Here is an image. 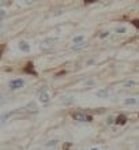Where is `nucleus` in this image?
I'll use <instances>...</instances> for the list:
<instances>
[{
	"label": "nucleus",
	"instance_id": "f257e3e1",
	"mask_svg": "<svg viewBox=\"0 0 139 150\" xmlns=\"http://www.w3.org/2000/svg\"><path fill=\"white\" fill-rule=\"evenodd\" d=\"M72 117L75 119L76 122H92L93 120L90 115H86L83 112H75V113H72Z\"/></svg>",
	"mask_w": 139,
	"mask_h": 150
},
{
	"label": "nucleus",
	"instance_id": "f03ea898",
	"mask_svg": "<svg viewBox=\"0 0 139 150\" xmlns=\"http://www.w3.org/2000/svg\"><path fill=\"white\" fill-rule=\"evenodd\" d=\"M38 100H40L41 103H49V100H51V97H49V93H48L47 89H41L40 91H38Z\"/></svg>",
	"mask_w": 139,
	"mask_h": 150
},
{
	"label": "nucleus",
	"instance_id": "7ed1b4c3",
	"mask_svg": "<svg viewBox=\"0 0 139 150\" xmlns=\"http://www.w3.org/2000/svg\"><path fill=\"white\" fill-rule=\"evenodd\" d=\"M25 85V82L22 79H12L11 82H10V87H11L12 90H18V89H22Z\"/></svg>",
	"mask_w": 139,
	"mask_h": 150
},
{
	"label": "nucleus",
	"instance_id": "20e7f679",
	"mask_svg": "<svg viewBox=\"0 0 139 150\" xmlns=\"http://www.w3.org/2000/svg\"><path fill=\"white\" fill-rule=\"evenodd\" d=\"M56 44V40L52 38V37H48V38H44L42 41V48H52Z\"/></svg>",
	"mask_w": 139,
	"mask_h": 150
},
{
	"label": "nucleus",
	"instance_id": "39448f33",
	"mask_svg": "<svg viewBox=\"0 0 139 150\" xmlns=\"http://www.w3.org/2000/svg\"><path fill=\"white\" fill-rule=\"evenodd\" d=\"M23 109H26L28 112H38V107H37V104L34 101H30Z\"/></svg>",
	"mask_w": 139,
	"mask_h": 150
},
{
	"label": "nucleus",
	"instance_id": "423d86ee",
	"mask_svg": "<svg viewBox=\"0 0 139 150\" xmlns=\"http://www.w3.org/2000/svg\"><path fill=\"white\" fill-rule=\"evenodd\" d=\"M23 72H26V74H32V75H37V72L34 71V66H33L32 62H29V63L26 64V67L23 68Z\"/></svg>",
	"mask_w": 139,
	"mask_h": 150
},
{
	"label": "nucleus",
	"instance_id": "0eeeda50",
	"mask_svg": "<svg viewBox=\"0 0 139 150\" xmlns=\"http://www.w3.org/2000/svg\"><path fill=\"white\" fill-rule=\"evenodd\" d=\"M95 96H97L98 98H107L108 96H109V89H99V90L95 93Z\"/></svg>",
	"mask_w": 139,
	"mask_h": 150
},
{
	"label": "nucleus",
	"instance_id": "6e6552de",
	"mask_svg": "<svg viewBox=\"0 0 139 150\" xmlns=\"http://www.w3.org/2000/svg\"><path fill=\"white\" fill-rule=\"evenodd\" d=\"M19 49L22 52H26V53H28V52H30V45H29L26 41H20L19 42Z\"/></svg>",
	"mask_w": 139,
	"mask_h": 150
},
{
	"label": "nucleus",
	"instance_id": "1a4fd4ad",
	"mask_svg": "<svg viewBox=\"0 0 139 150\" xmlns=\"http://www.w3.org/2000/svg\"><path fill=\"white\" fill-rule=\"evenodd\" d=\"M115 123H116V124H120V126H123V124H126V123H127V117H126L124 115H119V116L116 117Z\"/></svg>",
	"mask_w": 139,
	"mask_h": 150
},
{
	"label": "nucleus",
	"instance_id": "9d476101",
	"mask_svg": "<svg viewBox=\"0 0 139 150\" xmlns=\"http://www.w3.org/2000/svg\"><path fill=\"white\" fill-rule=\"evenodd\" d=\"M72 42L75 44H82V42H85V36H75L74 38H72Z\"/></svg>",
	"mask_w": 139,
	"mask_h": 150
},
{
	"label": "nucleus",
	"instance_id": "9b49d317",
	"mask_svg": "<svg viewBox=\"0 0 139 150\" xmlns=\"http://www.w3.org/2000/svg\"><path fill=\"white\" fill-rule=\"evenodd\" d=\"M57 145V139H51L45 143V147H52V146H56Z\"/></svg>",
	"mask_w": 139,
	"mask_h": 150
},
{
	"label": "nucleus",
	"instance_id": "f8f14e48",
	"mask_svg": "<svg viewBox=\"0 0 139 150\" xmlns=\"http://www.w3.org/2000/svg\"><path fill=\"white\" fill-rule=\"evenodd\" d=\"M136 103H138V101H136V98H127L126 101H124V104H126V105H135Z\"/></svg>",
	"mask_w": 139,
	"mask_h": 150
},
{
	"label": "nucleus",
	"instance_id": "ddd939ff",
	"mask_svg": "<svg viewBox=\"0 0 139 150\" xmlns=\"http://www.w3.org/2000/svg\"><path fill=\"white\" fill-rule=\"evenodd\" d=\"M85 45H86L85 42H82V44H76V45H72V49H74V51H79V49H82V48H83Z\"/></svg>",
	"mask_w": 139,
	"mask_h": 150
},
{
	"label": "nucleus",
	"instance_id": "4468645a",
	"mask_svg": "<svg viewBox=\"0 0 139 150\" xmlns=\"http://www.w3.org/2000/svg\"><path fill=\"white\" fill-rule=\"evenodd\" d=\"M124 86H126V87L135 86V82H134V81H127V82H124Z\"/></svg>",
	"mask_w": 139,
	"mask_h": 150
},
{
	"label": "nucleus",
	"instance_id": "2eb2a0df",
	"mask_svg": "<svg viewBox=\"0 0 139 150\" xmlns=\"http://www.w3.org/2000/svg\"><path fill=\"white\" fill-rule=\"evenodd\" d=\"M108 34H109V32H102L101 34H99V37H101V38H105V37H107Z\"/></svg>",
	"mask_w": 139,
	"mask_h": 150
},
{
	"label": "nucleus",
	"instance_id": "dca6fc26",
	"mask_svg": "<svg viewBox=\"0 0 139 150\" xmlns=\"http://www.w3.org/2000/svg\"><path fill=\"white\" fill-rule=\"evenodd\" d=\"M116 32L120 33V34H121V33H126V28H119L117 30H116Z\"/></svg>",
	"mask_w": 139,
	"mask_h": 150
},
{
	"label": "nucleus",
	"instance_id": "f3484780",
	"mask_svg": "<svg viewBox=\"0 0 139 150\" xmlns=\"http://www.w3.org/2000/svg\"><path fill=\"white\" fill-rule=\"evenodd\" d=\"M132 25H134V26H136V28H138L139 29V21H132Z\"/></svg>",
	"mask_w": 139,
	"mask_h": 150
},
{
	"label": "nucleus",
	"instance_id": "a211bd4d",
	"mask_svg": "<svg viewBox=\"0 0 139 150\" xmlns=\"http://www.w3.org/2000/svg\"><path fill=\"white\" fill-rule=\"evenodd\" d=\"M4 15H6V11H4V10H0V18H4Z\"/></svg>",
	"mask_w": 139,
	"mask_h": 150
},
{
	"label": "nucleus",
	"instance_id": "6ab92c4d",
	"mask_svg": "<svg viewBox=\"0 0 139 150\" xmlns=\"http://www.w3.org/2000/svg\"><path fill=\"white\" fill-rule=\"evenodd\" d=\"M3 51H4V45H0V57L3 55Z\"/></svg>",
	"mask_w": 139,
	"mask_h": 150
},
{
	"label": "nucleus",
	"instance_id": "aec40b11",
	"mask_svg": "<svg viewBox=\"0 0 139 150\" xmlns=\"http://www.w3.org/2000/svg\"><path fill=\"white\" fill-rule=\"evenodd\" d=\"M113 123V117H109L108 119V124H112Z\"/></svg>",
	"mask_w": 139,
	"mask_h": 150
},
{
	"label": "nucleus",
	"instance_id": "412c9836",
	"mask_svg": "<svg viewBox=\"0 0 139 150\" xmlns=\"http://www.w3.org/2000/svg\"><path fill=\"white\" fill-rule=\"evenodd\" d=\"M92 150H98V149H95V147H94V149H92Z\"/></svg>",
	"mask_w": 139,
	"mask_h": 150
}]
</instances>
